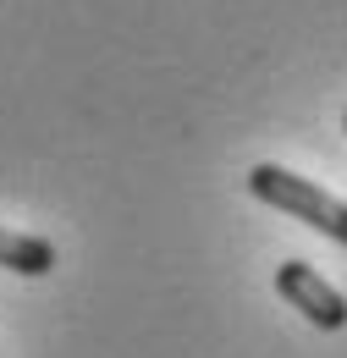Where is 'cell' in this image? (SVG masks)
Returning <instances> with one entry per match:
<instances>
[{
    "label": "cell",
    "instance_id": "2",
    "mask_svg": "<svg viewBox=\"0 0 347 358\" xmlns=\"http://www.w3.org/2000/svg\"><path fill=\"white\" fill-rule=\"evenodd\" d=\"M276 292L304 314L309 325H320V331H342V325H347V298L314 265H304V259L276 265Z\"/></svg>",
    "mask_w": 347,
    "mask_h": 358
},
{
    "label": "cell",
    "instance_id": "1",
    "mask_svg": "<svg viewBox=\"0 0 347 358\" xmlns=\"http://www.w3.org/2000/svg\"><path fill=\"white\" fill-rule=\"evenodd\" d=\"M248 193H254L260 204L314 226V231H325L331 243L347 248V199L325 193L320 182H309V177H298V171H287V166H270V160H264V166L248 171Z\"/></svg>",
    "mask_w": 347,
    "mask_h": 358
},
{
    "label": "cell",
    "instance_id": "3",
    "mask_svg": "<svg viewBox=\"0 0 347 358\" xmlns=\"http://www.w3.org/2000/svg\"><path fill=\"white\" fill-rule=\"evenodd\" d=\"M0 270H17V275H50V270H55V248H50L44 237H28V231L0 226Z\"/></svg>",
    "mask_w": 347,
    "mask_h": 358
},
{
    "label": "cell",
    "instance_id": "4",
    "mask_svg": "<svg viewBox=\"0 0 347 358\" xmlns=\"http://www.w3.org/2000/svg\"><path fill=\"white\" fill-rule=\"evenodd\" d=\"M342 127H347V116H342Z\"/></svg>",
    "mask_w": 347,
    "mask_h": 358
}]
</instances>
